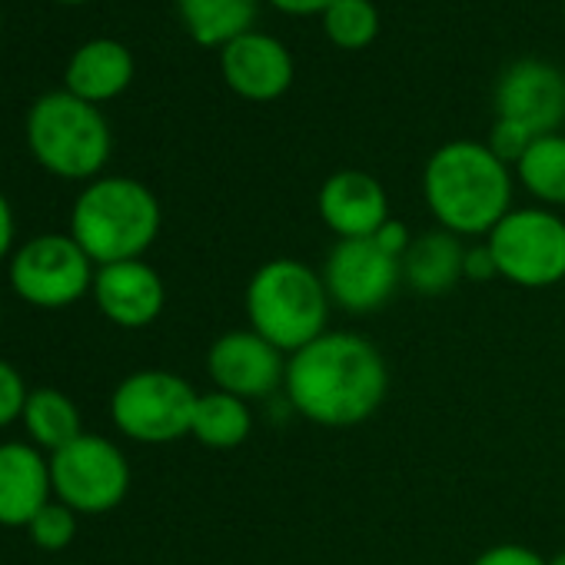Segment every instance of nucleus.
<instances>
[{
    "instance_id": "nucleus-7",
    "label": "nucleus",
    "mask_w": 565,
    "mask_h": 565,
    "mask_svg": "<svg viewBox=\"0 0 565 565\" xmlns=\"http://www.w3.org/2000/svg\"><path fill=\"white\" fill-rule=\"evenodd\" d=\"M499 276L525 290H545L565 279V220L545 206L509 210L486 236Z\"/></svg>"
},
{
    "instance_id": "nucleus-6",
    "label": "nucleus",
    "mask_w": 565,
    "mask_h": 565,
    "mask_svg": "<svg viewBox=\"0 0 565 565\" xmlns=\"http://www.w3.org/2000/svg\"><path fill=\"white\" fill-rule=\"evenodd\" d=\"M200 393L170 370H137L110 396L114 426L147 446H163L190 436Z\"/></svg>"
},
{
    "instance_id": "nucleus-20",
    "label": "nucleus",
    "mask_w": 565,
    "mask_h": 565,
    "mask_svg": "<svg viewBox=\"0 0 565 565\" xmlns=\"http://www.w3.org/2000/svg\"><path fill=\"white\" fill-rule=\"evenodd\" d=\"M31 443L41 452H57L64 446H71L77 436H84V423H81V409L77 403L61 393V390H31L24 416H21Z\"/></svg>"
},
{
    "instance_id": "nucleus-16",
    "label": "nucleus",
    "mask_w": 565,
    "mask_h": 565,
    "mask_svg": "<svg viewBox=\"0 0 565 565\" xmlns=\"http://www.w3.org/2000/svg\"><path fill=\"white\" fill-rule=\"evenodd\" d=\"M51 462L31 443H0V525L18 529L51 502Z\"/></svg>"
},
{
    "instance_id": "nucleus-31",
    "label": "nucleus",
    "mask_w": 565,
    "mask_h": 565,
    "mask_svg": "<svg viewBox=\"0 0 565 565\" xmlns=\"http://www.w3.org/2000/svg\"><path fill=\"white\" fill-rule=\"evenodd\" d=\"M14 246V210L8 203V196L0 193V259H4Z\"/></svg>"
},
{
    "instance_id": "nucleus-9",
    "label": "nucleus",
    "mask_w": 565,
    "mask_h": 565,
    "mask_svg": "<svg viewBox=\"0 0 565 565\" xmlns=\"http://www.w3.org/2000/svg\"><path fill=\"white\" fill-rule=\"evenodd\" d=\"M54 495L77 515H104L130 492V462L104 436L84 433L71 446L47 456Z\"/></svg>"
},
{
    "instance_id": "nucleus-30",
    "label": "nucleus",
    "mask_w": 565,
    "mask_h": 565,
    "mask_svg": "<svg viewBox=\"0 0 565 565\" xmlns=\"http://www.w3.org/2000/svg\"><path fill=\"white\" fill-rule=\"evenodd\" d=\"M269 4L282 14H294V18H313V14H327V8H333L337 0H269Z\"/></svg>"
},
{
    "instance_id": "nucleus-11",
    "label": "nucleus",
    "mask_w": 565,
    "mask_h": 565,
    "mask_svg": "<svg viewBox=\"0 0 565 565\" xmlns=\"http://www.w3.org/2000/svg\"><path fill=\"white\" fill-rule=\"evenodd\" d=\"M206 373L216 390L239 399H263L287 380V360L256 330H230L206 350Z\"/></svg>"
},
{
    "instance_id": "nucleus-21",
    "label": "nucleus",
    "mask_w": 565,
    "mask_h": 565,
    "mask_svg": "<svg viewBox=\"0 0 565 565\" xmlns=\"http://www.w3.org/2000/svg\"><path fill=\"white\" fill-rule=\"evenodd\" d=\"M253 433V413L249 403L239 396H230L223 390L200 393L196 413H193V429L190 436L206 446V449H236L249 439Z\"/></svg>"
},
{
    "instance_id": "nucleus-33",
    "label": "nucleus",
    "mask_w": 565,
    "mask_h": 565,
    "mask_svg": "<svg viewBox=\"0 0 565 565\" xmlns=\"http://www.w3.org/2000/svg\"><path fill=\"white\" fill-rule=\"evenodd\" d=\"M61 4H84V0H61Z\"/></svg>"
},
{
    "instance_id": "nucleus-5",
    "label": "nucleus",
    "mask_w": 565,
    "mask_h": 565,
    "mask_svg": "<svg viewBox=\"0 0 565 565\" xmlns=\"http://www.w3.org/2000/svg\"><path fill=\"white\" fill-rule=\"evenodd\" d=\"M28 143L38 163L64 180H90L110 160V127L104 114L71 90L47 94L31 107Z\"/></svg>"
},
{
    "instance_id": "nucleus-32",
    "label": "nucleus",
    "mask_w": 565,
    "mask_h": 565,
    "mask_svg": "<svg viewBox=\"0 0 565 565\" xmlns=\"http://www.w3.org/2000/svg\"><path fill=\"white\" fill-rule=\"evenodd\" d=\"M548 565H565V552H558V555H552V558H548Z\"/></svg>"
},
{
    "instance_id": "nucleus-17",
    "label": "nucleus",
    "mask_w": 565,
    "mask_h": 565,
    "mask_svg": "<svg viewBox=\"0 0 565 565\" xmlns=\"http://www.w3.org/2000/svg\"><path fill=\"white\" fill-rule=\"evenodd\" d=\"M462 256L466 246L449 230H429L413 236L403 266V282L419 297H446L462 279Z\"/></svg>"
},
{
    "instance_id": "nucleus-26",
    "label": "nucleus",
    "mask_w": 565,
    "mask_h": 565,
    "mask_svg": "<svg viewBox=\"0 0 565 565\" xmlns=\"http://www.w3.org/2000/svg\"><path fill=\"white\" fill-rule=\"evenodd\" d=\"M28 396H31V390L24 386V376L18 373V366L0 360V429L24 416Z\"/></svg>"
},
{
    "instance_id": "nucleus-29",
    "label": "nucleus",
    "mask_w": 565,
    "mask_h": 565,
    "mask_svg": "<svg viewBox=\"0 0 565 565\" xmlns=\"http://www.w3.org/2000/svg\"><path fill=\"white\" fill-rule=\"evenodd\" d=\"M390 256H396V259H403L406 256V249H409V243H413V233L406 230V223H399V220H386L380 230H376V236H373Z\"/></svg>"
},
{
    "instance_id": "nucleus-27",
    "label": "nucleus",
    "mask_w": 565,
    "mask_h": 565,
    "mask_svg": "<svg viewBox=\"0 0 565 565\" xmlns=\"http://www.w3.org/2000/svg\"><path fill=\"white\" fill-rule=\"evenodd\" d=\"M472 565H548V558H542L535 548L529 545H519V542H502V545H492L486 552H479L472 558Z\"/></svg>"
},
{
    "instance_id": "nucleus-3",
    "label": "nucleus",
    "mask_w": 565,
    "mask_h": 565,
    "mask_svg": "<svg viewBox=\"0 0 565 565\" xmlns=\"http://www.w3.org/2000/svg\"><path fill=\"white\" fill-rule=\"evenodd\" d=\"M246 320L279 353H297L327 333L330 294L323 273L303 259L276 256L256 266L246 282Z\"/></svg>"
},
{
    "instance_id": "nucleus-12",
    "label": "nucleus",
    "mask_w": 565,
    "mask_h": 565,
    "mask_svg": "<svg viewBox=\"0 0 565 565\" xmlns=\"http://www.w3.org/2000/svg\"><path fill=\"white\" fill-rule=\"evenodd\" d=\"M495 114L522 124L529 134H558L565 120V77L548 61H515L495 84Z\"/></svg>"
},
{
    "instance_id": "nucleus-25",
    "label": "nucleus",
    "mask_w": 565,
    "mask_h": 565,
    "mask_svg": "<svg viewBox=\"0 0 565 565\" xmlns=\"http://www.w3.org/2000/svg\"><path fill=\"white\" fill-rule=\"evenodd\" d=\"M532 140H535V134H529L522 124H515V120H502V117H495V124H492V134H489V150L505 163V167H515L522 157H525V150L532 147Z\"/></svg>"
},
{
    "instance_id": "nucleus-1",
    "label": "nucleus",
    "mask_w": 565,
    "mask_h": 565,
    "mask_svg": "<svg viewBox=\"0 0 565 565\" xmlns=\"http://www.w3.org/2000/svg\"><path fill=\"white\" fill-rule=\"evenodd\" d=\"M282 390L303 419L323 429H353L383 406L390 370L366 337L327 330L287 360Z\"/></svg>"
},
{
    "instance_id": "nucleus-8",
    "label": "nucleus",
    "mask_w": 565,
    "mask_h": 565,
    "mask_svg": "<svg viewBox=\"0 0 565 565\" xmlns=\"http://www.w3.org/2000/svg\"><path fill=\"white\" fill-rule=\"evenodd\" d=\"M94 266L71 233H44L11 256V287L31 307L64 310L94 290Z\"/></svg>"
},
{
    "instance_id": "nucleus-19",
    "label": "nucleus",
    "mask_w": 565,
    "mask_h": 565,
    "mask_svg": "<svg viewBox=\"0 0 565 565\" xmlns=\"http://www.w3.org/2000/svg\"><path fill=\"white\" fill-rule=\"evenodd\" d=\"M259 0H177V14L200 47H226L253 31Z\"/></svg>"
},
{
    "instance_id": "nucleus-10",
    "label": "nucleus",
    "mask_w": 565,
    "mask_h": 565,
    "mask_svg": "<svg viewBox=\"0 0 565 565\" xmlns=\"http://www.w3.org/2000/svg\"><path fill=\"white\" fill-rule=\"evenodd\" d=\"M330 300L347 313H373L393 300L403 282V266L373 236L337 239L323 263Z\"/></svg>"
},
{
    "instance_id": "nucleus-22",
    "label": "nucleus",
    "mask_w": 565,
    "mask_h": 565,
    "mask_svg": "<svg viewBox=\"0 0 565 565\" xmlns=\"http://www.w3.org/2000/svg\"><path fill=\"white\" fill-rule=\"evenodd\" d=\"M519 183L548 206H565V137H535L525 157L515 163Z\"/></svg>"
},
{
    "instance_id": "nucleus-14",
    "label": "nucleus",
    "mask_w": 565,
    "mask_h": 565,
    "mask_svg": "<svg viewBox=\"0 0 565 565\" xmlns=\"http://www.w3.org/2000/svg\"><path fill=\"white\" fill-rule=\"evenodd\" d=\"M94 300L97 310L120 330L150 327L167 303V287L160 273L147 259H124L97 266L94 273Z\"/></svg>"
},
{
    "instance_id": "nucleus-2",
    "label": "nucleus",
    "mask_w": 565,
    "mask_h": 565,
    "mask_svg": "<svg viewBox=\"0 0 565 565\" xmlns=\"http://www.w3.org/2000/svg\"><path fill=\"white\" fill-rule=\"evenodd\" d=\"M423 196L439 230L489 236L512 210V173L486 143L449 140L423 170Z\"/></svg>"
},
{
    "instance_id": "nucleus-18",
    "label": "nucleus",
    "mask_w": 565,
    "mask_h": 565,
    "mask_svg": "<svg viewBox=\"0 0 565 565\" xmlns=\"http://www.w3.org/2000/svg\"><path fill=\"white\" fill-rule=\"evenodd\" d=\"M134 81V57L120 41L100 38L84 44L67 64V90L87 104H104L124 94Z\"/></svg>"
},
{
    "instance_id": "nucleus-23",
    "label": "nucleus",
    "mask_w": 565,
    "mask_h": 565,
    "mask_svg": "<svg viewBox=\"0 0 565 565\" xmlns=\"http://www.w3.org/2000/svg\"><path fill=\"white\" fill-rule=\"evenodd\" d=\"M323 31L340 51H366L380 34V11L373 0H337L323 14Z\"/></svg>"
},
{
    "instance_id": "nucleus-24",
    "label": "nucleus",
    "mask_w": 565,
    "mask_h": 565,
    "mask_svg": "<svg viewBox=\"0 0 565 565\" xmlns=\"http://www.w3.org/2000/svg\"><path fill=\"white\" fill-rule=\"evenodd\" d=\"M31 542L44 552H61L77 535V512L64 505L61 499H51L31 522H28Z\"/></svg>"
},
{
    "instance_id": "nucleus-13",
    "label": "nucleus",
    "mask_w": 565,
    "mask_h": 565,
    "mask_svg": "<svg viewBox=\"0 0 565 565\" xmlns=\"http://www.w3.org/2000/svg\"><path fill=\"white\" fill-rule=\"evenodd\" d=\"M220 71H223L226 87L249 104L279 100L294 87V77H297V64L287 44L263 31H249L230 41L220 51Z\"/></svg>"
},
{
    "instance_id": "nucleus-4",
    "label": "nucleus",
    "mask_w": 565,
    "mask_h": 565,
    "mask_svg": "<svg viewBox=\"0 0 565 565\" xmlns=\"http://www.w3.org/2000/svg\"><path fill=\"white\" fill-rule=\"evenodd\" d=\"M160 223L163 213L153 190L130 177L94 180L71 210V236L97 266L143 259Z\"/></svg>"
},
{
    "instance_id": "nucleus-34",
    "label": "nucleus",
    "mask_w": 565,
    "mask_h": 565,
    "mask_svg": "<svg viewBox=\"0 0 565 565\" xmlns=\"http://www.w3.org/2000/svg\"><path fill=\"white\" fill-rule=\"evenodd\" d=\"M562 14H565V0H562Z\"/></svg>"
},
{
    "instance_id": "nucleus-28",
    "label": "nucleus",
    "mask_w": 565,
    "mask_h": 565,
    "mask_svg": "<svg viewBox=\"0 0 565 565\" xmlns=\"http://www.w3.org/2000/svg\"><path fill=\"white\" fill-rule=\"evenodd\" d=\"M495 276H499V266H495V256H492L489 243L466 246V256H462V279L486 282V279H495Z\"/></svg>"
},
{
    "instance_id": "nucleus-15",
    "label": "nucleus",
    "mask_w": 565,
    "mask_h": 565,
    "mask_svg": "<svg viewBox=\"0 0 565 565\" xmlns=\"http://www.w3.org/2000/svg\"><path fill=\"white\" fill-rule=\"evenodd\" d=\"M317 210L340 239H366L390 220V196L373 173L337 170L320 186Z\"/></svg>"
}]
</instances>
